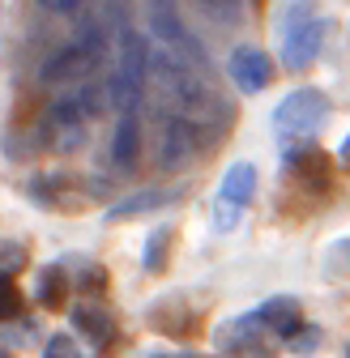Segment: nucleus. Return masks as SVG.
Listing matches in <instances>:
<instances>
[{
  "label": "nucleus",
  "instance_id": "nucleus-1",
  "mask_svg": "<svg viewBox=\"0 0 350 358\" xmlns=\"http://www.w3.org/2000/svg\"><path fill=\"white\" fill-rule=\"evenodd\" d=\"M107 111V90L103 85H73L69 94H60L52 107H48V137L60 154L77 150L85 141V124H90L94 115Z\"/></svg>",
  "mask_w": 350,
  "mask_h": 358
},
{
  "label": "nucleus",
  "instance_id": "nucleus-2",
  "mask_svg": "<svg viewBox=\"0 0 350 358\" xmlns=\"http://www.w3.org/2000/svg\"><path fill=\"white\" fill-rule=\"evenodd\" d=\"M278 43H282L286 69H295V73H303L316 60L321 43H325V22L312 9V0H286L282 5V13H278Z\"/></svg>",
  "mask_w": 350,
  "mask_h": 358
},
{
  "label": "nucleus",
  "instance_id": "nucleus-3",
  "mask_svg": "<svg viewBox=\"0 0 350 358\" xmlns=\"http://www.w3.org/2000/svg\"><path fill=\"white\" fill-rule=\"evenodd\" d=\"M146 77H150V48L137 30H124L120 38V56L111 64V77H107V103L115 111H137L141 94H146Z\"/></svg>",
  "mask_w": 350,
  "mask_h": 358
},
{
  "label": "nucleus",
  "instance_id": "nucleus-4",
  "mask_svg": "<svg viewBox=\"0 0 350 358\" xmlns=\"http://www.w3.org/2000/svg\"><path fill=\"white\" fill-rule=\"evenodd\" d=\"M146 22H150L154 38L167 43L171 60L192 64V69H205V48L192 38V30L184 26V17H180V0H146Z\"/></svg>",
  "mask_w": 350,
  "mask_h": 358
},
{
  "label": "nucleus",
  "instance_id": "nucleus-5",
  "mask_svg": "<svg viewBox=\"0 0 350 358\" xmlns=\"http://www.w3.org/2000/svg\"><path fill=\"white\" fill-rule=\"evenodd\" d=\"M329 120V99L321 90H295L286 94L274 111V128L282 141H299V137H312V132Z\"/></svg>",
  "mask_w": 350,
  "mask_h": 358
},
{
  "label": "nucleus",
  "instance_id": "nucleus-6",
  "mask_svg": "<svg viewBox=\"0 0 350 358\" xmlns=\"http://www.w3.org/2000/svg\"><path fill=\"white\" fill-rule=\"evenodd\" d=\"M252 188H256V166L252 162H235L223 179V188L214 196V231H231L239 222V209L252 201Z\"/></svg>",
  "mask_w": 350,
  "mask_h": 358
},
{
  "label": "nucleus",
  "instance_id": "nucleus-7",
  "mask_svg": "<svg viewBox=\"0 0 350 358\" xmlns=\"http://www.w3.org/2000/svg\"><path fill=\"white\" fill-rule=\"evenodd\" d=\"M99 69V56L85 48L81 38H73L69 48H60L56 56H48L43 60V69H38V81L43 85H52V90H73L77 81H85Z\"/></svg>",
  "mask_w": 350,
  "mask_h": 358
},
{
  "label": "nucleus",
  "instance_id": "nucleus-8",
  "mask_svg": "<svg viewBox=\"0 0 350 358\" xmlns=\"http://www.w3.org/2000/svg\"><path fill=\"white\" fill-rule=\"evenodd\" d=\"M265 337L270 333L252 316H239V320H227V324L214 329V345L223 354H231V358H274V345Z\"/></svg>",
  "mask_w": 350,
  "mask_h": 358
},
{
  "label": "nucleus",
  "instance_id": "nucleus-9",
  "mask_svg": "<svg viewBox=\"0 0 350 358\" xmlns=\"http://www.w3.org/2000/svg\"><path fill=\"white\" fill-rule=\"evenodd\" d=\"M286 175H290L308 196L329 192V184H333L329 154L316 150V145H295V141H290V145H286Z\"/></svg>",
  "mask_w": 350,
  "mask_h": 358
},
{
  "label": "nucleus",
  "instance_id": "nucleus-10",
  "mask_svg": "<svg viewBox=\"0 0 350 358\" xmlns=\"http://www.w3.org/2000/svg\"><path fill=\"white\" fill-rule=\"evenodd\" d=\"M209 137L188 120V115H167V128H162V150H158V158H162V166L171 171V166H180V162H188L201 145H205Z\"/></svg>",
  "mask_w": 350,
  "mask_h": 358
},
{
  "label": "nucleus",
  "instance_id": "nucleus-11",
  "mask_svg": "<svg viewBox=\"0 0 350 358\" xmlns=\"http://www.w3.org/2000/svg\"><path fill=\"white\" fill-rule=\"evenodd\" d=\"M231 81L244 90V94H260L274 81V60L260 48H235L231 56Z\"/></svg>",
  "mask_w": 350,
  "mask_h": 358
},
{
  "label": "nucleus",
  "instance_id": "nucleus-12",
  "mask_svg": "<svg viewBox=\"0 0 350 358\" xmlns=\"http://www.w3.org/2000/svg\"><path fill=\"white\" fill-rule=\"evenodd\" d=\"M252 320L265 329V333L282 337V341H290V337L299 333V324H303L299 303H295V299H270V303H260V307L252 311Z\"/></svg>",
  "mask_w": 350,
  "mask_h": 358
},
{
  "label": "nucleus",
  "instance_id": "nucleus-13",
  "mask_svg": "<svg viewBox=\"0 0 350 358\" xmlns=\"http://www.w3.org/2000/svg\"><path fill=\"white\" fill-rule=\"evenodd\" d=\"M141 154V115L137 111H120V124L111 132V162L120 171H133Z\"/></svg>",
  "mask_w": 350,
  "mask_h": 358
},
{
  "label": "nucleus",
  "instance_id": "nucleus-14",
  "mask_svg": "<svg viewBox=\"0 0 350 358\" xmlns=\"http://www.w3.org/2000/svg\"><path fill=\"white\" fill-rule=\"evenodd\" d=\"M73 329H77V333H85L94 345H107V341H111V333H115L111 316H107L99 303H77V307H73Z\"/></svg>",
  "mask_w": 350,
  "mask_h": 358
},
{
  "label": "nucleus",
  "instance_id": "nucleus-15",
  "mask_svg": "<svg viewBox=\"0 0 350 358\" xmlns=\"http://www.w3.org/2000/svg\"><path fill=\"white\" fill-rule=\"evenodd\" d=\"M162 205H171V192H162V188H154V192H137V196H128V201H120V205H111L107 209V222L115 217H137V213H150V209H162Z\"/></svg>",
  "mask_w": 350,
  "mask_h": 358
},
{
  "label": "nucleus",
  "instance_id": "nucleus-16",
  "mask_svg": "<svg viewBox=\"0 0 350 358\" xmlns=\"http://www.w3.org/2000/svg\"><path fill=\"white\" fill-rule=\"evenodd\" d=\"M167 252H171V227H158V231H150V239H146V252H141L146 273H162V268H167Z\"/></svg>",
  "mask_w": 350,
  "mask_h": 358
},
{
  "label": "nucleus",
  "instance_id": "nucleus-17",
  "mask_svg": "<svg viewBox=\"0 0 350 358\" xmlns=\"http://www.w3.org/2000/svg\"><path fill=\"white\" fill-rule=\"evenodd\" d=\"M64 290H69L64 286V268L52 264V268H43V273H38V303L43 307H60L64 303Z\"/></svg>",
  "mask_w": 350,
  "mask_h": 358
},
{
  "label": "nucleus",
  "instance_id": "nucleus-18",
  "mask_svg": "<svg viewBox=\"0 0 350 358\" xmlns=\"http://www.w3.org/2000/svg\"><path fill=\"white\" fill-rule=\"evenodd\" d=\"M73 286H77V294H81V290H85V294H99V290H103V268H99V264H90V260H77Z\"/></svg>",
  "mask_w": 350,
  "mask_h": 358
},
{
  "label": "nucleus",
  "instance_id": "nucleus-19",
  "mask_svg": "<svg viewBox=\"0 0 350 358\" xmlns=\"http://www.w3.org/2000/svg\"><path fill=\"white\" fill-rule=\"evenodd\" d=\"M346 273H350V239H342L325 252V278H346Z\"/></svg>",
  "mask_w": 350,
  "mask_h": 358
},
{
  "label": "nucleus",
  "instance_id": "nucleus-20",
  "mask_svg": "<svg viewBox=\"0 0 350 358\" xmlns=\"http://www.w3.org/2000/svg\"><path fill=\"white\" fill-rule=\"evenodd\" d=\"M18 268H26V248H22V243H9V239H0V278L18 273Z\"/></svg>",
  "mask_w": 350,
  "mask_h": 358
},
{
  "label": "nucleus",
  "instance_id": "nucleus-21",
  "mask_svg": "<svg viewBox=\"0 0 350 358\" xmlns=\"http://www.w3.org/2000/svg\"><path fill=\"white\" fill-rule=\"evenodd\" d=\"M18 307H22V294L9 278H0V320H13L18 316Z\"/></svg>",
  "mask_w": 350,
  "mask_h": 358
},
{
  "label": "nucleus",
  "instance_id": "nucleus-22",
  "mask_svg": "<svg viewBox=\"0 0 350 358\" xmlns=\"http://www.w3.org/2000/svg\"><path fill=\"white\" fill-rule=\"evenodd\" d=\"M43 358H81V354H77V341L69 333H56L48 345H43Z\"/></svg>",
  "mask_w": 350,
  "mask_h": 358
},
{
  "label": "nucleus",
  "instance_id": "nucleus-23",
  "mask_svg": "<svg viewBox=\"0 0 350 358\" xmlns=\"http://www.w3.org/2000/svg\"><path fill=\"white\" fill-rule=\"evenodd\" d=\"M321 345V329H312V324H299V333L290 337V350L295 354H312Z\"/></svg>",
  "mask_w": 350,
  "mask_h": 358
},
{
  "label": "nucleus",
  "instance_id": "nucleus-24",
  "mask_svg": "<svg viewBox=\"0 0 350 358\" xmlns=\"http://www.w3.org/2000/svg\"><path fill=\"white\" fill-rule=\"evenodd\" d=\"M48 13H60V17H69V13H77L81 9V0H38Z\"/></svg>",
  "mask_w": 350,
  "mask_h": 358
},
{
  "label": "nucleus",
  "instance_id": "nucleus-25",
  "mask_svg": "<svg viewBox=\"0 0 350 358\" xmlns=\"http://www.w3.org/2000/svg\"><path fill=\"white\" fill-rule=\"evenodd\" d=\"M342 162H346V166H350V137H346V141H342Z\"/></svg>",
  "mask_w": 350,
  "mask_h": 358
},
{
  "label": "nucleus",
  "instance_id": "nucleus-26",
  "mask_svg": "<svg viewBox=\"0 0 350 358\" xmlns=\"http://www.w3.org/2000/svg\"><path fill=\"white\" fill-rule=\"evenodd\" d=\"M141 358H171V354H158V350H150V354H141Z\"/></svg>",
  "mask_w": 350,
  "mask_h": 358
},
{
  "label": "nucleus",
  "instance_id": "nucleus-27",
  "mask_svg": "<svg viewBox=\"0 0 350 358\" xmlns=\"http://www.w3.org/2000/svg\"><path fill=\"white\" fill-rule=\"evenodd\" d=\"M0 358H9V350H5V345H0Z\"/></svg>",
  "mask_w": 350,
  "mask_h": 358
}]
</instances>
